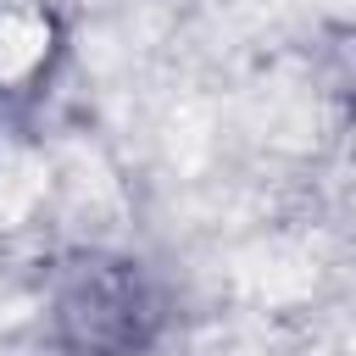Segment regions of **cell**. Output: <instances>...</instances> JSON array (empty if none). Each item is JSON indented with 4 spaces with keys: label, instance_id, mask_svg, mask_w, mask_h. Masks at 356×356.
I'll return each mask as SVG.
<instances>
[{
    "label": "cell",
    "instance_id": "cell-1",
    "mask_svg": "<svg viewBox=\"0 0 356 356\" xmlns=\"http://www.w3.org/2000/svg\"><path fill=\"white\" fill-rule=\"evenodd\" d=\"M50 56V17L33 0H0V89L28 83Z\"/></svg>",
    "mask_w": 356,
    "mask_h": 356
}]
</instances>
